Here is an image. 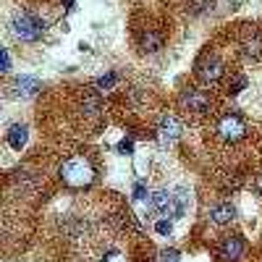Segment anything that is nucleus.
<instances>
[{"label":"nucleus","instance_id":"21","mask_svg":"<svg viewBox=\"0 0 262 262\" xmlns=\"http://www.w3.org/2000/svg\"><path fill=\"white\" fill-rule=\"evenodd\" d=\"M118 149H121V155H128V152H131V142H121Z\"/></svg>","mask_w":262,"mask_h":262},{"label":"nucleus","instance_id":"16","mask_svg":"<svg viewBox=\"0 0 262 262\" xmlns=\"http://www.w3.org/2000/svg\"><path fill=\"white\" fill-rule=\"evenodd\" d=\"M155 231H158L160 236H170V231H173V223L168 221V217H163V221H158V223H155Z\"/></svg>","mask_w":262,"mask_h":262},{"label":"nucleus","instance_id":"18","mask_svg":"<svg viewBox=\"0 0 262 262\" xmlns=\"http://www.w3.org/2000/svg\"><path fill=\"white\" fill-rule=\"evenodd\" d=\"M244 86H247V79H244V76H236V79H233V84H231V90H228V92H231V95H238V92H242V90H244Z\"/></svg>","mask_w":262,"mask_h":262},{"label":"nucleus","instance_id":"22","mask_svg":"<svg viewBox=\"0 0 262 262\" xmlns=\"http://www.w3.org/2000/svg\"><path fill=\"white\" fill-rule=\"evenodd\" d=\"M8 66H11V58H8V53H3V69L8 71Z\"/></svg>","mask_w":262,"mask_h":262},{"label":"nucleus","instance_id":"6","mask_svg":"<svg viewBox=\"0 0 262 262\" xmlns=\"http://www.w3.org/2000/svg\"><path fill=\"white\" fill-rule=\"evenodd\" d=\"M149 202H152V207H155V212H160V215H170V217H181L184 212H181V207H179V202H176V194H170V191H165V189H160V191H155L149 196Z\"/></svg>","mask_w":262,"mask_h":262},{"label":"nucleus","instance_id":"11","mask_svg":"<svg viewBox=\"0 0 262 262\" xmlns=\"http://www.w3.org/2000/svg\"><path fill=\"white\" fill-rule=\"evenodd\" d=\"M6 139H8V144H11L13 149H21V147L27 144V139H29V131H27L24 123H13V126L8 128Z\"/></svg>","mask_w":262,"mask_h":262},{"label":"nucleus","instance_id":"17","mask_svg":"<svg viewBox=\"0 0 262 262\" xmlns=\"http://www.w3.org/2000/svg\"><path fill=\"white\" fill-rule=\"evenodd\" d=\"M163 262H181V252L179 249H163Z\"/></svg>","mask_w":262,"mask_h":262},{"label":"nucleus","instance_id":"9","mask_svg":"<svg viewBox=\"0 0 262 262\" xmlns=\"http://www.w3.org/2000/svg\"><path fill=\"white\" fill-rule=\"evenodd\" d=\"M233 217H236V207L231 202H217L210 207V221L215 226H228V223H233Z\"/></svg>","mask_w":262,"mask_h":262},{"label":"nucleus","instance_id":"15","mask_svg":"<svg viewBox=\"0 0 262 262\" xmlns=\"http://www.w3.org/2000/svg\"><path fill=\"white\" fill-rule=\"evenodd\" d=\"M116 84V76L113 74H107V76H100L97 79V86H100V92H111V86Z\"/></svg>","mask_w":262,"mask_h":262},{"label":"nucleus","instance_id":"12","mask_svg":"<svg viewBox=\"0 0 262 262\" xmlns=\"http://www.w3.org/2000/svg\"><path fill=\"white\" fill-rule=\"evenodd\" d=\"M242 53H244V58H252V60L262 58V37H259V34L247 37V39L242 42Z\"/></svg>","mask_w":262,"mask_h":262},{"label":"nucleus","instance_id":"3","mask_svg":"<svg viewBox=\"0 0 262 262\" xmlns=\"http://www.w3.org/2000/svg\"><path fill=\"white\" fill-rule=\"evenodd\" d=\"M179 102H181L184 111H189L194 116H205L210 111V95L205 90H200V86H189V90H184Z\"/></svg>","mask_w":262,"mask_h":262},{"label":"nucleus","instance_id":"2","mask_svg":"<svg viewBox=\"0 0 262 262\" xmlns=\"http://www.w3.org/2000/svg\"><path fill=\"white\" fill-rule=\"evenodd\" d=\"M13 34L24 42H37L42 34H45V21L32 16V13H21L13 21Z\"/></svg>","mask_w":262,"mask_h":262},{"label":"nucleus","instance_id":"20","mask_svg":"<svg viewBox=\"0 0 262 262\" xmlns=\"http://www.w3.org/2000/svg\"><path fill=\"white\" fill-rule=\"evenodd\" d=\"M254 194L262 200V173H257V179H254Z\"/></svg>","mask_w":262,"mask_h":262},{"label":"nucleus","instance_id":"13","mask_svg":"<svg viewBox=\"0 0 262 262\" xmlns=\"http://www.w3.org/2000/svg\"><path fill=\"white\" fill-rule=\"evenodd\" d=\"M139 48H142V53H158L163 48V34L160 32H144L139 39Z\"/></svg>","mask_w":262,"mask_h":262},{"label":"nucleus","instance_id":"7","mask_svg":"<svg viewBox=\"0 0 262 262\" xmlns=\"http://www.w3.org/2000/svg\"><path fill=\"white\" fill-rule=\"evenodd\" d=\"M181 121L176 118V116H160V121H158V137H160V142L163 144H173L179 137H181Z\"/></svg>","mask_w":262,"mask_h":262},{"label":"nucleus","instance_id":"4","mask_svg":"<svg viewBox=\"0 0 262 262\" xmlns=\"http://www.w3.org/2000/svg\"><path fill=\"white\" fill-rule=\"evenodd\" d=\"M244 134H247V126H244V121L238 118L236 113H228V116H223L221 121H217V137H221V139L238 142Z\"/></svg>","mask_w":262,"mask_h":262},{"label":"nucleus","instance_id":"19","mask_svg":"<svg viewBox=\"0 0 262 262\" xmlns=\"http://www.w3.org/2000/svg\"><path fill=\"white\" fill-rule=\"evenodd\" d=\"M134 200H147V186L144 184H137L134 186Z\"/></svg>","mask_w":262,"mask_h":262},{"label":"nucleus","instance_id":"1","mask_svg":"<svg viewBox=\"0 0 262 262\" xmlns=\"http://www.w3.org/2000/svg\"><path fill=\"white\" fill-rule=\"evenodd\" d=\"M60 179L71 189H84V186H90L95 181V168L84 158H71V160H66L60 165Z\"/></svg>","mask_w":262,"mask_h":262},{"label":"nucleus","instance_id":"10","mask_svg":"<svg viewBox=\"0 0 262 262\" xmlns=\"http://www.w3.org/2000/svg\"><path fill=\"white\" fill-rule=\"evenodd\" d=\"M39 90H42V84L37 79H29V76H18L13 81V95L16 97H34Z\"/></svg>","mask_w":262,"mask_h":262},{"label":"nucleus","instance_id":"14","mask_svg":"<svg viewBox=\"0 0 262 262\" xmlns=\"http://www.w3.org/2000/svg\"><path fill=\"white\" fill-rule=\"evenodd\" d=\"M81 107H84V113H86V116H97V113H100V100L86 97V100L81 102Z\"/></svg>","mask_w":262,"mask_h":262},{"label":"nucleus","instance_id":"8","mask_svg":"<svg viewBox=\"0 0 262 262\" xmlns=\"http://www.w3.org/2000/svg\"><path fill=\"white\" fill-rule=\"evenodd\" d=\"M244 249H247V244H244V238H238V236H228L221 242V257L228 259V262H236L244 254Z\"/></svg>","mask_w":262,"mask_h":262},{"label":"nucleus","instance_id":"5","mask_svg":"<svg viewBox=\"0 0 262 262\" xmlns=\"http://www.w3.org/2000/svg\"><path fill=\"white\" fill-rule=\"evenodd\" d=\"M196 76H200L205 84H215L223 79V60L215 55H205L196 63Z\"/></svg>","mask_w":262,"mask_h":262}]
</instances>
